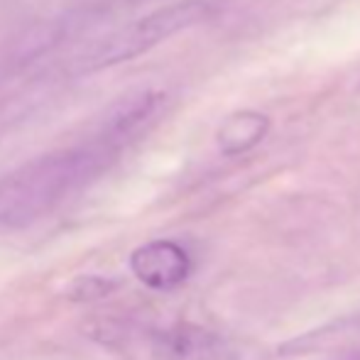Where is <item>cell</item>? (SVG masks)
Listing matches in <instances>:
<instances>
[{"label":"cell","mask_w":360,"mask_h":360,"mask_svg":"<svg viewBox=\"0 0 360 360\" xmlns=\"http://www.w3.org/2000/svg\"><path fill=\"white\" fill-rule=\"evenodd\" d=\"M125 143L110 130L89 143L49 152L0 176V231L39 221L69 196L96 181L123 152Z\"/></svg>","instance_id":"6da1fadb"},{"label":"cell","mask_w":360,"mask_h":360,"mask_svg":"<svg viewBox=\"0 0 360 360\" xmlns=\"http://www.w3.org/2000/svg\"><path fill=\"white\" fill-rule=\"evenodd\" d=\"M211 15L209 0H179V3L165 5L155 13L138 18L113 32L103 34L101 39L91 42L69 62L72 74H91L101 69L115 67V64L130 62L140 54L150 52L152 47L162 44L165 39L204 22Z\"/></svg>","instance_id":"7a4b0ae2"},{"label":"cell","mask_w":360,"mask_h":360,"mask_svg":"<svg viewBox=\"0 0 360 360\" xmlns=\"http://www.w3.org/2000/svg\"><path fill=\"white\" fill-rule=\"evenodd\" d=\"M155 360H231V343L199 323H174L150 333Z\"/></svg>","instance_id":"3957f363"},{"label":"cell","mask_w":360,"mask_h":360,"mask_svg":"<svg viewBox=\"0 0 360 360\" xmlns=\"http://www.w3.org/2000/svg\"><path fill=\"white\" fill-rule=\"evenodd\" d=\"M191 255L174 240H152L135 248L130 255V270L140 285L155 292H169L181 287L191 275Z\"/></svg>","instance_id":"277c9868"},{"label":"cell","mask_w":360,"mask_h":360,"mask_svg":"<svg viewBox=\"0 0 360 360\" xmlns=\"http://www.w3.org/2000/svg\"><path fill=\"white\" fill-rule=\"evenodd\" d=\"M270 133V118L257 110H238L228 115L216 133L218 147L226 157H238L257 147Z\"/></svg>","instance_id":"5b68a950"},{"label":"cell","mask_w":360,"mask_h":360,"mask_svg":"<svg viewBox=\"0 0 360 360\" xmlns=\"http://www.w3.org/2000/svg\"><path fill=\"white\" fill-rule=\"evenodd\" d=\"M113 289H115V282H110V280H103V277H84V280L72 285L69 299H76V302H96V299L108 297Z\"/></svg>","instance_id":"8992f818"},{"label":"cell","mask_w":360,"mask_h":360,"mask_svg":"<svg viewBox=\"0 0 360 360\" xmlns=\"http://www.w3.org/2000/svg\"><path fill=\"white\" fill-rule=\"evenodd\" d=\"M356 358H358V360H360V353H356Z\"/></svg>","instance_id":"52a82bcc"}]
</instances>
